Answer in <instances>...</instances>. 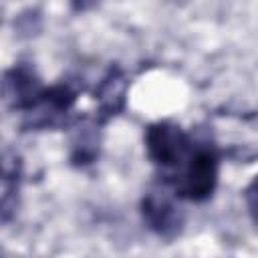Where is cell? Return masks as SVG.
<instances>
[{
  "mask_svg": "<svg viewBox=\"0 0 258 258\" xmlns=\"http://www.w3.org/2000/svg\"><path fill=\"white\" fill-rule=\"evenodd\" d=\"M218 181V159L214 151L202 147L187 157V165L175 181V191L189 200H206L212 196Z\"/></svg>",
  "mask_w": 258,
  "mask_h": 258,
  "instance_id": "6da1fadb",
  "label": "cell"
},
{
  "mask_svg": "<svg viewBox=\"0 0 258 258\" xmlns=\"http://www.w3.org/2000/svg\"><path fill=\"white\" fill-rule=\"evenodd\" d=\"M145 147L153 163L169 167L179 163L189 151V139L171 123H155L145 133Z\"/></svg>",
  "mask_w": 258,
  "mask_h": 258,
  "instance_id": "7a4b0ae2",
  "label": "cell"
},
{
  "mask_svg": "<svg viewBox=\"0 0 258 258\" xmlns=\"http://www.w3.org/2000/svg\"><path fill=\"white\" fill-rule=\"evenodd\" d=\"M141 212L147 226L161 236H169L177 232L181 224L177 208L165 194H147V198L141 204Z\"/></svg>",
  "mask_w": 258,
  "mask_h": 258,
  "instance_id": "3957f363",
  "label": "cell"
},
{
  "mask_svg": "<svg viewBox=\"0 0 258 258\" xmlns=\"http://www.w3.org/2000/svg\"><path fill=\"white\" fill-rule=\"evenodd\" d=\"M6 99L14 103L18 109H30L34 107L42 97V87L36 81V77L28 69H14L6 75Z\"/></svg>",
  "mask_w": 258,
  "mask_h": 258,
  "instance_id": "277c9868",
  "label": "cell"
},
{
  "mask_svg": "<svg viewBox=\"0 0 258 258\" xmlns=\"http://www.w3.org/2000/svg\"><path fill=\"white\" fill-rule=\"evenodd\" d=\"M123 95H125V83H123V79L117 77V75H111L99 87V103H101V109L107 111L109 115H115L121 109V105H123Z\"/></svg>",
  "mask_w": 258,
  "mask_h": 258,
  "instance_id": "5b68a950",
  "label": "cell"
},
{
  "mask_svg": "<svg viewBox=\"0 0 258 258\" xmlns=\"http://www.w3.org/2000/svg\"><path fill=\"white\" fill-rule=\"evenodd\" d=\"M246 204H248V210H250L252 218L258 222V175L246 187Z\"/></svg>",
  "mask_w": 258,
  "mask_h": 258,
  "instance_id": "8992f818",
  "label": "cell"
},
{
  "mask_svg": "<svg viewBox=\"0 0 258 258\" xmlns=\"http://www.w3.org/2000/svg\"><path fill=\"white\" fill-rule=\"evenodd\" d=\"M97 0H73V4H75V8H79V10H85V8H89L91 4H95Z\"/></svg>",
  "mask_w": 258,
  "mask_h": 258,
  "instance_id": "52a82bcc",
  "label": "cell"
}]
</instances>
